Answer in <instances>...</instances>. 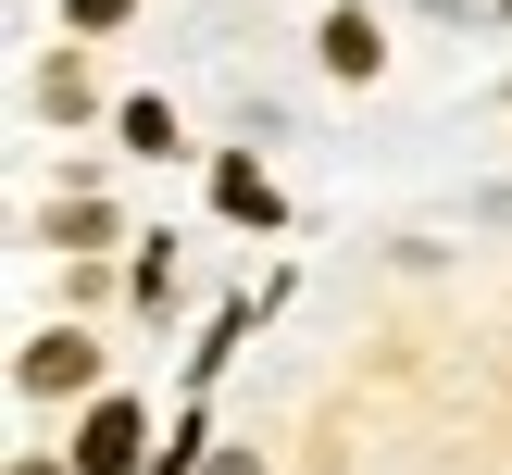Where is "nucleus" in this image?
<instances>
[{
    "label": "nucleus",
    "mask_w": 512,
    "mask_h": 475,
    "mask_svg": "<svg viewBox=\"0 0 512 475\" xmlns=\"http://www.w3.org/2000/svg\"><path fill=\"white\" fill-rule=\"evenodd\" d=\"M75 463H88V475H125V463H138V413H125V400H100L88 438H75Z\"/></svg>",
    "instance_id": "obj_1"
},
{
    "label": "nucleus",
    "mask_w": 512,
    "mask_h": 475,
    "mask_svg": "<svg viewBox=\"0 0 512 475\" xmlns=\"http://www.w3.org/2000/svg\"><path fill=\"white\" fill-rule=\"evenodd\" d=\"M88 375H100L88 338H38V350H25V388H88Z\"/></svg>",
    "instance_id": "obj_2"
},
{
    "label": "nucleus",
    "mask_w": 512,
    "mask_h": 475,
    "mask_svg": "<svg viewBox=\"0 0 512 475\" xmlns=\"http://www.w3.org/2000/svg\"><path fill=\"white\" fill-rule=\"evenodd\" d=\"M325 63H338V75H375V25L363 13H325Z\"/></svg>",
    "instance_id": "obj_3"
},
{
    "label": "nucleus",
    "mask_w": 512,
    "mask_h": 475,
    "mask_svg": "<svg viewBox=\"0 0 512 475\" xmlns=\"http://www.w3.org/2000/svg\"><path fill=\"white\" fill-rule=\"evenodd\" d=\"M75 25H125V0H75Z\"/></svg>",
    "instance_id": "obj_4"
},
{
    "label": "nucleus",
    "mask_w": 512,
    "mask_h": 475,
    "mask_svg": "<svg viewBox=\"0 0 512 475\" xmlns=\"http://www.w3.org/2000/svg\"><path fill=\"white\" fill-rule=\"evenodd\" d=\"M200 475H263V463H250V450H213V463H200Z\"/></svg>",
    "instance_id": "obj_5"
},
{
    "label": "nucleus",
    "mask_w": 512,
    "mask_h": 475,
    "mask_svg": "<svg viewBox=\"0 0 512 475\" xmlns=\"http://www.w3.org/2000/svg\"><path fill=\"white\" fill-rule=\"evenodd\" d=\"M425 13H488V0H425Z\"/></svg>",
    "instance_id": "obj_6"
},
{
    "label": "nucleus",
    "mask_w": 512,
    "mask_h": 475,
    "mask_svg": "<svg viewBox=\"0 0 512 475\" xmlns=\"http://www.w3.org/2000/svg\"><path fill=\"white\" fill-rule=\"evenodd\" d=\"M25 475H50V463H25Z\"/></svg>",
    "instance_id": "obj_7"
}]
</instances>
